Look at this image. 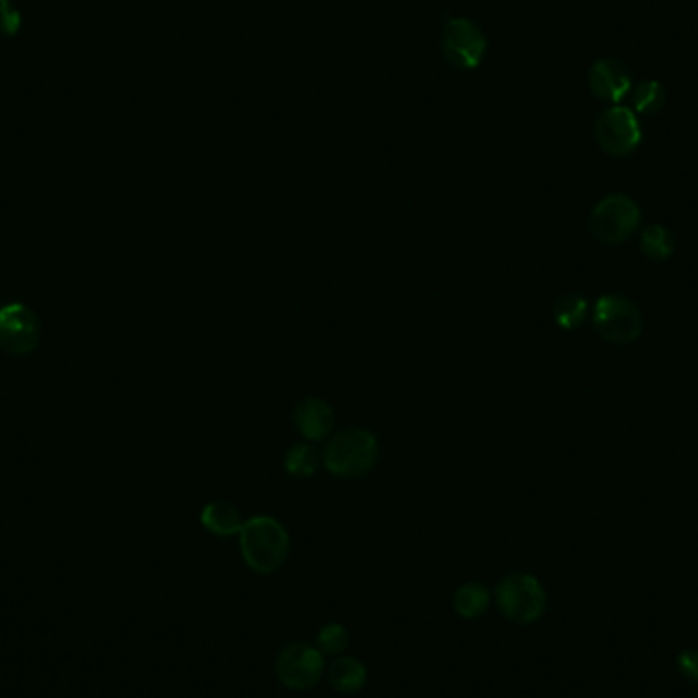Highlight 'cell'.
<instances>
[{
	"mask_svg": "<svg viewBox=\"0 0 698 698\" xmlns=\"http://www.w3.org/2000/svg\"><path fill=\"white\" fill-rule=\"evenodd\" d=\"M327 681L332 688L341 695H356L368 683V670L358 658L337 655L329 666L325 667Z\"/></svg>",
	"mask_w": 698,
	"mask_h": 698,
	"instance_id": "7c38bea8",
	"label": "cell"
},
{
	"mask_svg": "<svg viewBox=\"0 0 698 698\" xmlns=\"http://www.w3.org/2000/svg\"><path fill=\"white\" fill-rule=\"evenodd\" d=\"M325 655L317 646L288 643L276 658V676L290 690H311L325 676Z\"/></svg>",
	"mask_w": 698,
	"mask_h": 698,
	"instance_id": "52a82bcc",
	"label": "cell"
},
{
	"mask_svg": "<svg viewBox=\"0 0 698 698\" xmlns=\"http://www.w3.org/2000/svg\"><path fill=\"white\" fill-rule=\"evenodd\" d=\"M378 442L365 429H346L325 447L323 464L339 478H362L376 466Z\"/></svg>",
	"mask_w": 698,
	"mask_h": 698,
	"instance_id": "7a4b0ae2",
	"label": "cell"
},
{
	"mask_svg": "<svg viewBox=\"0 0 698 698\" xmlns=\"http://www.w3.org/2000/svg\"><path fill=\"white\" fill-rule=\"evenodd\" d=\"M201 524L207 529L208 533L219 535V538H231L239 535V531L243 529V517L241 510L236 505L227 503V501H213L201 513Z\"/></svg>",
	"mask_w": 698,
	"mask_h": 698,
	"instance_id": "4fadbf2b",
	"label": "cell"
},
{
	"mask_svg": "<svg viewBox=\"0 0 698 698\" xmlns=\"http://www.w3.org/2000/svg\"><path fill=\"white\" fill-rule=\"evenodd\" d=\"M592 323L597 334L615 346L634 344L643 329L639 309L619 294H604L597 301Z\"/></svg>",
	"mask_w": 698,
	"mask_h": 698,
	"instance_id": "5b68a950",
	"label": "cell"
},
{
	"mask_svg": "<svg viewBox=\"0 0 698 698\" xmlns=\"http://www.w3.org/2000/svg\"><path fill=\"white\" fill-rule=\"evenodd\" d=\"M588 84L597 98L606 103H619L631 93V74L617 60L604 58L590 68Z\"/></svg>",
	"mask_w": 698,
	"mask_h": 698,
	"instance_id": "30bf717a",
	"label": "cell"
},
{
	"mask_svg": "<svg viewBox=\"0 0 698 698\" xmlns=\"http://www.w3.org/2000/svg\"><path fill=\"white\" fill-rule=\"evenodd\" d=\"M639 250L651 262H666L676 250V239L664 225H650L641 233Z\"/></svg>",
	"mask_w": 698,
	"mask_h": 698,
	"instance_id": "9a60e30c",
	"label": "cell"
},
{
	"mask_svg": "<svg viewBox=\"0 0 698 698\" xmlns=\"http://www.w3.org/2000/svg\"><path fill=\"white\" fill-rule=\"evenodd\" d=\"M239 547L248 568L257 574H274L282 568L290 552V538L274 517L260 515L243 524Z\"/></svg>",
	"mask_w": 698,
	"mask_h": 698,
	"instance_id": "6da1fadb",
	"label": "cell"
},
{
	"mask_svg": "<svg viewBox=\"0 0 698 698\" xmlns=\"http://www.w3.org/2000/svg\"><path fill=\"white\" fill-rule=\"evenodd\" d=\"M41 337L35 311L23 302L0 306V349L11 356L33 353Z\"/></svg>",
	"mask_w": 698,
	"mask_h": 698,
	"instance_id": "ba28073f",
	"label": "cell"
},
{
	"mask_svg": "<svg viewBox=\"0 0 698 698\" xmlns=\"http://www.w3.org/2000/svg\"><path fill=\"white\" fill-rule=\"evenodd\" d=\"M7 4H11V0H0V7H7Z\"/></svg>",
	"mask_w": 698,
	"mask_h": 698,
	"instance_id": "7402d4cb",
	"label": "cell"
},
{
	"mask_svg": "<svg viewBox=\"0 0 698 698\" xmlns=\"http://www.w3.org/2000/svg\"><path fill=\"white\" fill-rule=\"evenodd\" d=\"M594 135H597L599 145L603 147V152H606L609 156L623 158V156L634 154L635 149L639 147L641 125L631 109L617 105L599 117Z\"/></svg>",
	"mask_w": 698,
	"mask_h": 698,
	"instance_id": "9c48e42d",
	"label": "cell"
},
{
	"mask_svg": "<svg viewBox=\"0 0 698 698\" xmlns=\"http://www.w3.org/2000/svg\"><path fill=\"white\" fill-rule=\"evenodd\" d=\"M666 105V91L660 82L646 80L631 88V107L635 112L641 115H653Z\"/></svg>",
	"mask_w": 698,
	"mask_h": 698,
	"instance_id": "e0dca14e",
	"label": "cell"
},
{
	"mask_svg": "<svg viewBox=\"0 0 698 698\" xmlns=\"http://www.w3.org/2000/svg\"><path fill=\"white\" fill-rule=\"evenodd\" d=\"M440 41L445 60L460 70H477L489 51V39L482 27L466 16L449 19Z\"/></svg>",
	"mask_w": 698,
	"mask_h": 698,
	"instance_id": "8992f818",
	"label": "cell"
},
{
	"mask_svg": "<svg viewBox=\"0 0 698 698\" xmlns=\"http://www.w3.org/2000/svg\"><path fill=\"white\" fill-rule=\"evenodd\" d=\"M554 317L562 329H578L588 317V302L580 294H564L554 306Z\"/></svg>",
	"mask_w": 698,
	"mask_h": 698,
	"instance_id": "ac0fdd59",
	"label": "cell"
},
{
	"mask_svg": "<svg viewBox=\"0 0 698 698\" xmlns=\"http://www.w3.org/2000/svg\"><path fill=\"white\" fill-rule=\"evenodd\" d=\"M318 461L321 456L313 445H292L285 456L286 472L294 478H311L317 472Z\"/></svg>",
	"mask_w": 698,
	"mask_h": 698,
	"instance_id": "2e32d148",
	"label": "cell"
},
{
	"mask_svg": "<svg viewBox=\"0 0 698 698\" xmlns=\"http://www.w3.org/2000/svg\"><path fill=\"white\" fill-rule=\"evenodd\" d=\"M335 425L334 409L323 398L309 397L294 409V428L309 442L325 440Z\"/></svg>",
	"mask_w": 698,
	"mask_h": 698,
	"instance_id": "8fae6325",
	"label": "cell"
},
{
	"mask_svg": "<svg viewBox=\"0 0 698 698\" xmlns=\"http://www.w3.org/2000/svg\"><path fill=\"white\" fill-rule=\"evenodd\" d=\"M494 601L505 619L515 625H531L545 613L547 594L533 574L510 571L494 588Z\"/></svg>",
	"mask_w": 698,
	"mask_h": 698,
	"instance_id": "3957f363",
	"label": "cell"
},
{
	"mask_svg": "<svg viewBox=\"0 0 698 698\" xmlns=\"http://www.w3.org/2000/svg\"><path fill=\"white\" fill-rule=\"evenodd\" d=\"M641 222V210L627 194H611L590 213L588 229L592 238L606 245H617L634 238Z\"/></svg>",
	"mask_w": 698,
	"mask_h": 698,
	"instance_id": "277c9868",
	"label": "cell"
},
{
	"mask_svg": "<svg viewBox=\"0 0 698 698\" xmlns=\"http://www.w3.org/2000/svg\"><path fill=\"white\" fill-rule=\"evenodd\" d=\"M676 666L688 681L698 683V650L681 651V655L676 660Z\"/></svg>",
	"mask_w": 698,
	"mask_h": 698,
	"instance_id": "ffe728a7",
	"label": "cell"
},
{
	"mask_svg": "<svg viewBox=\"0 0 698 698\" xmlns=\"http://www.w3.org/2000/svg\"><path fill=\"white\" fill-rule=\"evenodd\" d=\"M491 590L480 582H466L454 594V611L461 619H478L491 606Z\"/></svg>",
	"mask_w": 698,
	"mask_h": 698,
	"instance_id": "5bb4252c",
	"label": "cell"
},
{
	"mask_svg": "<svg viewBox=\"0 0 698 698\" xmlns=\"http://www.w3.org/2000/svg\"><path fill=\"white\" fill-rule=\"evenodd\" d=\"M349 646L348 629L341 623H327L321 627L317 634V650L323 655L337 658L341 655Z\"/></svg>",
	"mask_w": 698,
	"mask_h": 698,
	"instance_id": "d6986e66",
	"label": "cell"
},
{
	"mask_svg": "<svg viewBox=\"0 0 698 698\" xmlns=\"http://www.w3.org/2000/svg\"><path fill=\"white\" fill-rule=\"evenodd\" d=\"M19 27H21L19 11L13 9L11 4L0 7V32L4 33V35H15L19 32Z\"/></svg>",
	"mask_w": 698,
	"mask_h": 698,
	"instance_id": "44dd1931",
	"label": "cell"
}]
</instances>
